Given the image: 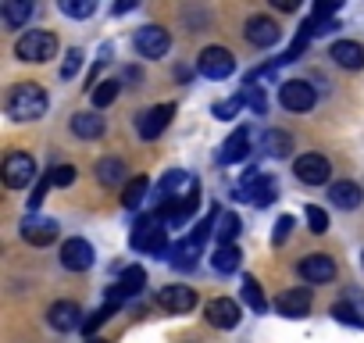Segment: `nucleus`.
Masks as SVG:
<instances>
[{
    "mask_svg": "<svg viewBox=\"0 0 364 343\" xmlns=\"http://www.w3.org/2000/svg\"><path fill=\"white\" fill-rule=\"evenodd\" d=\"M47 104L50 100H47V93H43L40 83H18L8 93V115L15 122H36V118H43L47 115Z\"/></svg>",
    "mask_w": 364,
    "mask_h": 343,
    "instance_id": "1",
    "label": "nucleus"
},
{
    "mask_svg": "<svg viewBox=\"0 0 364 343\" xmlns=\"http://www.w3.org/2000/svg\"><path fill=\"white\" fill-rule=\"evenodd\" d=\"M129 243H132V250H139V254H168L171 247H168V226H164V218H161L157 211L143 215V218L132 226Z\"/></svg>",
    "mask_w": 364,
    "mask_h": 343,
    "instance_id": "2",
    "label": "nucleus"
},
{
    "mask_svg": "<svg viewBox=\"0 0 364 343\" xmlns=\"http://www.w3.org/2000/svg\"><path fill=\"white\" fill-rule=\"evenodd\" d=\"M15 54H18V61H36V65H43V61H50V58L58 54V36L47 33V29H29L26 36H18Z\"/></svg>",
    "mask_w": 364,
    "mask_h": 343,
    "instance_id": "3",
    "label": "nucleus"
},
{
    "mask_svg": "<svg viewBox=\"0 0 364 343\" xmlns=\"http://www.w3.org/2000/svg\"><path fill=\"white\" fill-rule=\"evenodd\" d=\"M197 72L204 79H229L236 72V58L225 47H204L197 58Z\"/></svg>",
    "mask_w": 364,
    "mask_h": 343,
    "instance_id": "4",
    "label": "nucleus"
},
{
    "mask_svg": "<svg viewBox=\"0 0 364 343\" xmlns=\"http://www.w3.org/2000/svg\"><path fill=\"white\" fill-rule=\"evenodd\" d=\"M243 201H250V204H257V208H268L275 197H279V190H275V183L268 179V176H261L257 168H250L247 176H243V186L236 190Z\"/></svg>",
    "mask_w": 364,
    "mask_h": 343,
    "instance_id": "5",
    "label": "nucleus"
},
{
    "mask_svg": "<svg viewBox=\"0 0 364 343\" xmlns=\"http://www.w3.org/2000/svg\"><path fill=\"white\" fill-rule=\"evenodd\" d=\"M293 172H296V179H300L304 186H321V183H328V176H332V164H328V157H321V154H300V157L293 161Z\"/></svg>",
    "mask_w": 364,
    "mask_h": 343,
    "instance_id": "6",
    "label": "nucleus"
},
{
    "mask_svg": "<svg viewBox=\"0 0 364 343\" xmlns=\"http://www.w3.org/2000/svg\"><path fill=\"white\" fill-rule=\"evenodd\" d=\"M33 179H36V161H33L29 154L15 150V154L4 157V183H8L11 190H22V186H29Z\"/></svg>",
    "mask_w": 364,
    "mask_h": 343,
    "instance_id": "7",
    "label": "nucleus"
},
{
    "mask_svg": "<svg viewBox=\"0 0 364 343\" xmlns=\"http://www.w3.org/2000/svg\"><path fill=\"white\" fill-rule=\"evenodd\" d=\"M279 100L286 111H311L314 107V86L304 83V79H289V83H279Z\"/></svg>",
    "mask_w": 364,
    "mask_h": 343,
    "instance_id": "8",
    "label": "nucleus"
},
{
    "mask_svg": "<svg viewBox=\"0 0 364 343\" xmlns=\"http://www.w3.org/2000/svg\"><path fill=\"white\" fill-rule=\"evenodd\" d=\"M171 115H175L171 104H157V107H150V111H143V115L136 118V132H139L143 139H157V136L168 129Z\"/></svg>",
    "mask_w": 364,
    "mask_h": 343,
    "instance_id": "9",
    "label": "nucleus"
},
{
    "mask_svg": "<svg viewBox=\"0 0 364 343\" xmlns=\"http://www.w3.org/2000/svg\"><path fill=\"white\" fill-rule=\"evenodd\" d=\"M300 279L304 283H311V286H318V283H332L336 279V261L328 258V254H307L304 261H300Z\"/></svg>",
    "mask_w": 364,
    "mask_h": 343,
    "instance_id": "10",
    "label": "nucleus"
},
{
    "mask_svg": "<svg viewBox=\"0 0 364 343\" xmlns=\"http://www.w3.org/2000/svg\"><path fill=\"white\" fill-rule=\"evenodd\" d=\"M157 304L171 315H186V311L197 307V290L193 286H164L157 293Z\"/></svg>",
    "mask_w": 364,
    "mask_h": 343,
    "instance_id": "11",
    "label": "nucleus"
},
{
    "mask_svg": "<svg viewBox=\"0 0 364 343\" xmlns=\"http://www.w3.org/2000/svg\"><path fill=\"white\" fill-rule=\"evenodd\" d=\"M168 47H171V36H168L161 26H143V29L136 33V51H139L143 58H164Z\"/></svg>",
    "mask_w": 364,
    "mask_h": 343,
    "instance_id": "12",
    "label": "nucleus"
},
{
    "mask_svg": "<svg viewBox=\"0 0 364 343\" xmlns=\"http://www.w3.org/2000/svg\"><path fill=\"white\" fill-rule=\"evenodd\" d=\"M58 233H61V226H58L54 218L29 215V218L22 222V236H26V243H33V247H47V243H54Z\"/></svg>",
    "mask_w": 364,
    "mask_h": 343,
    "instance_id": "13",
    "label": "nucleus"
},
{
    "mask_svg": "<svg viewBox=\"0 0 364 343\" xmlns=\"http://www.w3.org/2000/svg\"><path fill=\"white\" fill-rule=\"evenodd\" d=\"M204 315H208V322H211L215 329H236V325H240V304H236L232 297H215V300H208Z\"/></svg>",
    "mask_w": 364,
    "mask_h": 343,
    "instance_id": "14",
    "label": "nucleus"
},
{
    "mask_svg": "<svg viewBox=\"0 0 364 343\" xmlns=\"http://www.w3.org/2000/svg\"><path fill=\"white\" fill-rule=\"evenodd\" d=\"M61 265H65L68 272H86V268L93 265V247H90L82 236L65 240V247H61Z\"/></svg>",
    "mask_w": 364,
    "mask_h": 343,
    "instance_id": "15",
    "label": "nucleus"
},
{
    "mask_svg": "<svg viewBox=\"0 0 364 343\" xmlns=\"http://www.w3.org/2000/svg\"><path fill=\"white\" fill-rule=\"evenodd\" d=\"M143 286H146V272H143L139 265H129V268H122L118 283L111 286V300L118 304V300H125V297H136V293H143Z\"/></svg>",
    "mask_w": 364,
    "mask_h": 343,
    "instance_id": "16",
    "label": "nucleus"
},
{
    "mask_svg": "<svg viewBox=\"0 0 364 343\" xmlns=\"http://www.w3.org/2000/svg\"><path fill=\"white\" fill-rule=\"evenodd\" d=\"M275 307H279V315H286V318H304V315L311 311V290H307V286H293V290H286V293L275 300Z\"/></svg>",
    "mask_w": 364,
    "mask_h": 343,
    "instance_id": "17",
    "label": "nucleus"
},
{
    "mask_svg": "<svg viewBox=\"0 0 364 343\" xmlns=\"http://www.w3.org/2000/svg\"><path fill=\"white\" fill-rule=\"evenodd\" d=\"M50 325H54L58 332H72V329L86 325V318H82V307H79L75 300H58V304L50 307Z\"/></svg>",
    "mask_w": 364,
    "mask_h": 343,
    "instance_id": "18",
    "label": "nucleus"
},
{
    "mask_svg": "<svg viewBox=\"0 0 364 343\" xmlns=\"http://www.w3.org/2000/svg\"><path fill=\"white\" fill-rule=\"evenodd\" d=\"M200 250H204V243H200V240H193V236H186V240H178V243L168 250V261H171L178 272H193V268H197Z\"/></svg>",
    "mask_w": 364,
    "mask_h": 343,
    "instance_id": "19",
    "label": "nucleus"
},
{
    "mask_svg": "<svg viewBox=\"0 0 364 343\" xmlns=\"http://www.w3.org/2000/svg\"><path fill=\"white\" fill-rule=\"evenodd\" d=\"M279 36H282L279 26H275L272 19H264V15H254V19L247 22V40H250L254 47H261V51H264V47H275Z\"/></svg>",
    "mask_w": 364,
    "mask_h": 343,
    "instance_id": "20",
    "label": "nucleus"
},
{
    "mask_svg": "<svg viewBox=\"0 0 364 343\" xmlns=\"http://www.w3.org/2000/svg\"><path fill=\"white\" fill-rule=\"evenodd\" d=\"M328 201H332L336 208H343V211H353V208L364 201V194H360L357 183L343 179V183H332V186H328Z\"/></svg>",
    "mask_w": 364,
    "mask_h": 343,
    "instance_id": "21",
    "label": "nucleus"
},
{
    "mask_svg": "<svg viewBox=\"0 0 364 343\" xmlns=\"http://www.w3.org/2000/svg\"><path fill=\"white\" fill-rule=\"evenodd\" d=\"M332 61L339 65V68H364V47L360 43H353V40H339V43H332Z\"/></svg>",
    "mask_w": 364,
    "mask_h": 343,
    "instance_id": "22",
    "label": "nucleus"
},
{
    "mask_svg": "<svg viewBox=\"0 0 364 343\" xmlns=\"http://www.w3.org/2000/svg\"><path fill=\"white\" fill-rule=\"evenodd\" d=\"M72 132H75L79 139H100V136H104V118L93 115V111L72 115Z\"/></svg>",
    "mask_w": 364,
    "mask_h": 343,
    "instance_id": "23",
    "label": "nucleus"
},
{
    "mask_svg": "<svg viewBox=\"0 0 364 343\" xmlns=\"http://www.w3.org/2000/svg\"><path fill=\"white\" fill-rule=\"evenodd\" d=\"M250 154V129H236L229 139H225V147H222V161L225 164H236V161H243Z\"/></svg>",
    "mask_w": 364,
    "mask_h": 343,
    "instance_id": "24",
    "label": "nucleus"
},
{
    "mask_svg": "<svg viewBox=\"0 0 364 343\" xmlns=\"http://www.w3.org/2000/svg\"><path fill=\"white\" fill-rule=\"evenodd\" d=\"M33 4H29V0H8V4L4 8H0V19H4V26L8 29H22L29 19H33Z\"/></svg>",
    "mask_w": 364,
    "mask_h": 343,
    "instance_id": "25",
    "label": "nucleus"
},
{
    "mask_svg": "<svg viewBox=\"0 0 364 343\" xmlns=\"http://www.w3.org/2000/svg\"><path fill=\"white\" fill-rule=\"evenodd\" d=\"M97 179L104 186H122L125 183V161L122 157H100L97 161Z\"/></svg>",
    "mask_w": 364,
    "mask_h": 343,
    "instance_id": "26",
    "label": "nucleus"
},
{
    "mask_svg": "<svg viewBox=\"0 0 364 343\" xmlns=\"http://www.w3.org/2000/svg\"><path fill=\"white\" fill-rule=\"evenodd\" d=\"M261 150H264L268 157H286V154L293 150V139H289V132H282V129H268L264 139H261Z\"/></svg>",
    "mask_w": 364,
    "mask_h": 343,
    "instance_id": "27",
    "label": "nucleus"
},
{
    "mask_svg": "<svg viewBox=\"0 0 364 343\" xmlns=\"http://www.w3.org/2000/svg\"><path fill=\"white\" fill-rule=\"evenodd\" d=\"M215 236H218V243H222V247H232V243H236V236H240V215L222 211V215H218V229H215Z\"/></svg>",
    "mask_w": 364,
    "mask_h": 343,
    "instance_id": "28",
    "label": "nucleus"
},
{
    "mask_svg": "<svg viewBox=\"0 0 364 343\" xmlns=\"http://www.w3.org/2000/svg\"><path fill=\"white\" fill-rule=\"evenodd\" d=\"M240 258H243V254H240L236 243H232V247H218V250L211 254V268H215V272H236V268H240Z\"/></svg>",
    "mask_w": 364,
    "mask_h": 343,
    "instance_id": "29",
    "label": "nucleus"
},
{
    "mask_svg": "<svg viewBox=\"0 0 364 343\" xmlns=\"http://www.w3.org/2000/svg\"><path fill=\"white\" fill-rule=\"evenodd\" d=\"M146 190H150L146 176L129 179V183H125V190H122V204H125V208H139V204H143V197H146Z\"/></svg>",
    "mask_w": 364,
    "mask_h": 343,
    "instance_id": "30",
    "label": "nucleus"
},
{
    "mask_svg": "<svg viewBox=\"0 0 364 343\" xmlns=\"http://www.w3.org/2000/svg\"><path fill=\"white\" fill-rule=\"evenodd\" d=\"M311 36H314V33H311V19H307V22L300 26V33L293 36V43L286 47V54H282L279 61H282V65H289V61H296V58H300V54L307 51V40H311Z\"/></svg>",
    "mask_w": 364,
    "mask_h": 343,
    "instance_id": "31",
    "label": "nucleus"
},
{
    "mask_svg": "<svg viewBox=\"0 0 364 343\" xmlns=\"http://www.w3.org/2000/svg\"><path fill=\"white\" fill-rule=\"evenodd\" d=\"M118 90H122L118 79H104V83H97V90H93V107H107V104H114V100H118Z\"/></svg>",
    "mask_w": 364,
    "mask_h": 343,
    "instance_id": "32",
    "label": "nucleus"
},
{
    "mask_svg": "<svg viewBox=\"0 0 364 343\" xmlns=\"http://www.w3.org/2000/svg\"><path fill=\"white\" fill-rule=\"evenodd\" d=\"M240 290H243V300H247V307H254L257 315H261V311L268 307V300H264V290L257 286V279H250V275H247Z\"/></svg>",
    "mask_w": 364,
    "mask_h": 343,
    "instance_id": "33",
    "label": "nucleus"
},
{
    "mask_svg": "<svg viewBox=\"0 0 364 343\" xmlns=\"http://www.w3.org/2000/svg\"><path fill=\"white\" fill-rule=\"evenodd\" d=\"M61 11L72 15V19H90L97 11V4L93 0H61Z\"/></svg>",
    "mask_w": 364,
    "mask_h": 343,
    "instance_id": "34",
    "label": "nucleus"
},
{
    "mask_svg": "<svg viewBox=\"0 0 364 343\" xmlns=\"http://www.w3.org/2000/svg\"><path fill=\"white\" fill-rule=\"evenodd\" d=\"M82 68V51L79 47H72L68 54H65V65H61V79L68 83V79H75V72Z\"/></svg>",
    "mask_w": 364,
    "mask_h": 343,
    "instance_id": "35",
    "label": "nucleus"
},
{
    "mask_svg": "<svg viewBox=\"0 0 364 343\" xmlns=\"http://www.w3.org/2000/svg\"><path fill=\"white\" fill-rule=\"evenodd\" d=\"M243 107V93L240 97H232V100H218L215 104V118H222V122H229V118H236V111Z\"/></svg>",
    "mask_w": 364,
    "mask_h": 343,
    "instance_id": "36",
    "label": "nucleus"
},
{
    "mask_svg": "<svg viewBox=\"0 0 364 343\" xmlns=\"http://www.w3.org/2000/svg\"><path fill=\"white\" fill-rule=\"evenodd\" d=\"M75 183V164H58L50 172V186H72Z\"/></svg>",
    "mask_w": 364,
    "mask_h": 343,
    "instance_id": "37",
    "label": "nucleus"
},
{
    "mask_svg": "<svg viewBox=\"0 0 364 343\" xmlns=\"http://www.w3.org/2000/svg\"><path fill=\"white\" fill-rule=\"evenodd\" d=\"M304 215H307V226H311L314 233H328V215H325V208H314V204H311Z\"/></svg>",
    "mask_w": 364,
    "mask_h": 343,
    "instance_id": "38",
    "label": "nucleus"
},
{
    "mask_svg": "<svg viewBox=\"0 0 364 343\" xmlns=\"http://www.w3.org/2000/svg\"><path fill=\"white\" fill-rule=\"evenodd\" d=\"M243 100L257 111V115H264V107H268V100H264V90H254V86H243Z\"/></svg>",
    "mask_w": 364,
    "mask_h": 343,
    "instance_id": "39",
    "label": "nucleus"
},
{
    "mask_svg": "<svg viewBox=\"0 0 364 343\" xmlns=\"http://www.w3.org/2000/svg\"><path fill=\"white\" fill-rule=\"evenodd\" d=\"M332 315H336L339 322H350V325H364V318H360V315H357V311H353L350 304H336V307H332Z\"/></svg>",
    "mask_w": 364,
    "mask_h": 343,
    "instance_id": "40",
    "label": "nucleus"
},
{
    "mask_svg": "<svg viewBox=\"0 0 364 343\" xmlns=\"http://www.w3.org/2000/svg\"><path fill=\"white\" fill-rule=\"evenodd\" d=\"M111 315H114V307H111V304H104L100 311H93V315L86 318V332H93V329H100V325H104V322H107Z\"/></svg>",
    "mask_w": 364,
    "mask_h": 343,
    "instance_id": "41",
    "label": "nucleus"
},
{
    "mask_svg": "<svg viewBox=\"0 0 364 343\" xmlns=\"http://www.w3.org/2000/svg\"><path fill=\"white\" fill-rule=\"evenodd\" d=\"M289 229H293V215H282V218L275 222V236H272V243H282V240L289 236Z\"/></svg>",
    "mask_w": 364,
    "mask_h": 343,
    "instance_id": "42",
    "label": "nucleus"
},
{
    "mask_svg": "<svg viewBox=\"0 0 364 343\" xmlns=\"http://www.w3.org/2000/svg\"><path fill=\"white\" fill-rule=\"evenodd\" d=\"M279 11H296V0H272Z\"/></svg>",
    "mask_w": 364,
    "mask_h": 343,
    "instance_id": "43",
    "label": "nucleus"
},
{
    "mask_svg": "<svg viewBox=\"0 0 364 343\" xmlns=\"http://www.w3.org/2000/svg\"><path fill=\"white\" fill-rule=\"evenodd\" d=\"M86 343H107V339H100V336H90V339H86Z\"/></svg>",
    "mask_w": 364,
    "mask_h": 343,
    "instance_id": "44",
    "label": "nucleus"
}]
</instances>
